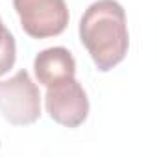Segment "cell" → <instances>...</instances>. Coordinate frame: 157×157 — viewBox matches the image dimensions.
<instances>
[{"label": "cell", "mask_w": 157, "mask_h": 157, "mask_svg": "<svg viewBox=\"0 0 157 157\" xmlns=\"http://www.w3.org/2000/svg\"><path fill=\"white\" fill-rule=\"evenodd\" d=\"M8 33H10V30H6V26L2 24V19H0V44H2V41L6 39Z\"/></svg>", "instance_id": "cell-7"}, {"label": "cell", "mask_w": 157, "mask_h": 157, "mask_svg": "<svg viewBox=\"0 0 157 157\" xmlns=\"http://www.w3.org/2000/svg\"><path fill=\"white\" fill-rule=\"evenodd\" d=\"M80 39L98 70L107 72L128 54L129 33L126 11L117 0L91 4L80 21Z\"/></svg>", "instance_id": "cell-1"}, {"label": "cell", "mask_w": 157, "mask_h": 157, "mask_svg": "<svg viewBox=\"0 0 157 157\" xmlns=\"http://www.w3.org/2000/svg\"><path fill=\"white\" fill-rule=\"evenodd\" d=\"M44 105L48 117L65 128L82 126L89 115V98L76 78H67L46 87Z\"/></svg>", "instance_id": "cell-4"}, {"label": "cell", "mask_w": 157, "mask_h": 157, "mask_svg": "<svg viewBox=\"0 0 157 157\" xmlns=\"http://www.w3.org/2000/svg\"><path fill=\"white\" fill-rule=\"evenodd\" d=\"M33 70L37 82L50 87L61 80L76 76V61L72 54L63 46H54L39 52L33 59Z\"/></svg>", "instance_id": "cell-5"}, {"label": "cell", "mask_w": 157, "mask_h": 157, "mask_svg": "<svg viewBox=\"0 0 157 157\" xmlns=\"http://www.w3.org/2000/svg\"><path fill=\"white\" fill-rule=\"evenodd\" d=\"M22 30L33 39H48L65 32L68 10L65 0H13Z\"/></svg>", "instance_id": "cell-3"}, {"label": "cell", "mask_w": 157, "mask_h": 157, "mask_svg": "<svg viewBox=\"0 0 157 157\" xmlns=\"http://www.w3.org/2000/svg\"><path fill=\"white\" fill-rule=\"evenodd\" d=\"M15 57H17V46H15V37L11 35V32L6 35V39L0 44V76H4L13 65H15Z\"/></svg>", "instance_id": "cell-6"}, {"label": "cell", "mask_w": 157, "mask_h": 157, "mask_svg": "<svg viewBox=\"0 0 157 157\" xmlns=\"http://www.w3.org/2000/svg\"><path fill=\"white\" fill-rule=\"evenodd\" d=\"M0 113L13 126L33 124L41 117V94L28 70L0 82Z\"/></svg>", "instance_id": "cell-2"}]
</instances>
